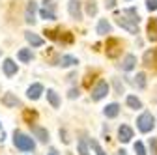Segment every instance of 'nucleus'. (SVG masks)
I'll list each match as a JSON object with an SVG mask.
<instances>
[{"instance_id":"obj_1","label":"nucleus","mask_w":157,"mask_h":155,"mask_svg":"<svg viewBox=\"0 0 157 155\" xmlns=\"http://www.w3.org/2000/svg\"><path fill=\"white\" fill-rule=\"evenodd\" d=\"M13 144H15L17 149H23V151H34V148H36L34 140L28 137V134L21 133V131L13 133Z\"/></svg>"},{"instance_id":"obj_29","label":"nucleus","mask_w":157,"mask_h":155,"mask_svg":"<svg viewBox=\"0 0 157 155\" xmlns=\"http://www.w3.org/2000/svg\"><path fill=\"white\" fill-rule=\"evenodd\" d=\"M90 146L94 148V151H95L97 155H107V153L103 151V148L99 146V142H97V140H90Z\"/></svg>"},{"instance_id":"obj_10","label":"nucleus","mask_w":157,"mask_h":155,"mask_svg":"<svg viewBox=\"0 0 157 155\" xmlns=\"http://www.w3.org/2000/svg\"><path fill=\"white\" fill-rule=\"evenodd\" d=\"M30 127H32L34 137H36L39 142H47V140H49V131H47V129L39 127V125H30Z\"/></svg>"},{"instance_id":"obj_7","label":"nucleus","mask_w":157,"mask_h":155,"mask_svg":"<svg viewBox=\"0 0 157 155\" xmlns=\"http://www.w3.org/2000/svg\"><path fill=\"white\" fill-rule=\"evenodd\" d=\"M36 11H37V4L34 2V0H30V2L26 4V9H25V21L28 25L36 23Z\"/></svg>"},{"instance_id":"obj_3","label":"nucleus","mask_w":157,"mask_h":155,"mask_svg":"<svg viewBox=\"0 0 157 155\" xmlns=\"http://www.w3.org/2000/svg\"><path fill=\"white\" fill-rule=\"evenodd\" d=\"M105 52L109 58H118L122 52V41L116 40V37H109L107 43H105Z\"/></svg>"},{"instance_id":"obj_5","label":"nucleus","mask_w":157,"mask_h":155,"mask_svg":"<svg viewBox=\"0 0 157 155\" xmlns=\"http://www.w3.org/2000/svg\"><path fill=\"white\" fill-rule=\"evenodd\" d=\"M116 23L120 25L122 28H125L129 34H139V26H136L133 21H129L125 15H118V17H116Z\"/></svg>"},{"instance_id":"obj_9","label":"nucleus","mask_w":157,"mask_h":155,"mask_svg":"<svg viewBox=\"0 0 157 155\" xmlns=\"http://www.w3.org/2000/svg\"><path fill=\"white\" fill-rule=\"evenodd\" d=\"M118 138H120V142H129L133 138V129L129 125H120V129H118Z\"/></svg>"},{"instance_id":"obj_31","label":"nucleus","mask_w":157,"mask_h":155,"mask_svg":"<svg viewBox=\"0 0 157 155\" xmlns=\"http://www.w3.org/2000/svg\"><path fill=\"white\" fill-rule=\"evenodd\" d=\"M58 40H60L62 43H73V36H71L69 32H64L60 37H58Z\"/></svg>"},{"instance_id":"obj_23","label":"nucleus","mask_w":157,"mask_h":155,"mask_svg":"<svg viewBox=\"0 0 157 155\" xmlns=\"http://www.w3.org/2000/svg\"><path fill=\"white\" fill-rule=\"evenodd\" d=\"M127 107L136 110V108H142V103H140L139 97H135V95H127Z\"/></svg>"},{"instance_id":"obj_14","label":"nucleus","mask_w":157,"mask_h":155,"mask_svg":"<svg viewBox=\"0 0 157 155\" xmlns=\"http://www.w3.org/2000/svg\"><path fill=\"white\" fill-rule=\"evenodd\" d=\"M25 37H26V41H28L32 47H41V45H43V40H41L37 34H34V32H25Z\"/></svg>"},{"instance_id":"obj_11","label":"nucleus","mask_w":157,"mask_h":155,"mask_svg":"<svg viewBox=\"0 0 157 155\" xmlns=\"http://www.w3.org/2000/svg\"><path fill=\"white\" fill-rule=\"evenodd\" d=\"M144 64L148 67H157V49H151V51L144 52Z\"/></svg>"},{"instance_id":"obj_8","label":"nucleus","mask_w":157,"mask_h":155,"mask_svg":"<svg viewBox=\"0 0 157 155\" xmlns=\"http://www.w3.org/2000/svg\"><path fill=\"white\" fill-rule=\"evenodd\" d=\"M41 93H43V86L39 84V82H36V84H32L28 90H26V95H28V99H39L41 97Z\"/></svg>"},{"instance_id":"obj_36","label":"nucleus","mask_w":157,"mask_h":155,"mask_svg":"<svg viewBox=\"0 0 157 155\" xmlns=\"http://www.w3.org/2000/svg\"><path fill=\"white\" fill-rule=\"evenodd\" d=\"M47 155H58V153H56V149H54V148H51V149H49V153H47Z\"/></svg>"},{"instance_id":"obj_34","label":"nucleus","mask_w":157,"mask_h":155,"mask_svg":"<svg viewBox=\"0 0 157 155\" xmlns=\"http://www.w3.org/2000/svg\"><path fill=\"white\" fill-rule=\"evenodd\" d=\"M105 4H107V8H109V9H112V8L116 6V0H107Z\"/></svg>"},{"instance_id":"obj_6","label":"nucleus","mask_w":157,"mask_h":155,"mask_svg":"<svg viewBox=\"0 0 157 155\" xmlns=\"http://www.w3.org/2000/svg\"><path fill=\"white\" fill-rule=\"evenodd\" d=\"M67 9H69V15L73 19H82V4L78 2V0H69L67 2Z\"/></svg>"},{"instance_id":"obj_12","label":"nucleus","mask_w":157,"mask_h":155,"mask_svg":"<svg viewBox=\"0 0 157 155\" xmlns=\"http://www.w3.org/2000/svg\"><path fill=\"white\" fill-rule=\"evenodd\" d=\"M2 69H4L6 77H13V75L17 73V64L11 60V58H6L4 64H2Z\"/></svg>"},{"instance_id":"obj_35","label":"nucleus","mask_w":157,"mask_h":155,"mask_svg":"<svg viewBox=\"0 0 157 155\" xmlns=\"http://www.w3.org/2000/svg\"><path fill=\"white\" fill-rule=\"evenodd\" d=\"M4 137H6V134H4V129H2V125H0V142L4 140Z\"/></svg>"},{"instance_id":"obj_17","label":"nucleus","mask_w":157,"mask_h":155,"mask_svg":"<svg viewBox=\"0 0 157 155\" xmlns=\"http://www.w3.org/2000/svg\"><path fill=\"white\" fill-rule=\"evenodd\" d=\"M135 64H136V56L135 54H127L124 58V62H122V69L124 71H131L135 67Z\"/></svg>"},{"instance_id":"obj_24","label":"nucleus","mask_w":157,"mask_h":155,"mask_svg":"<svg viewBox=\"0 0 157 155\" xmlns=\"http://www.w3.org/2000/svg\"><path fill=\"white\" fill-rule=\"evenodd\" d=\"M135 86L140 88V90L146 88V75L144 73H136V77H135Z\"/></svg>"},{"instance_id":"obj_37","label":"nucleus","mask_w":157,"mask_h":155,"mask_svg":"<svg viewBox=\"0 0 157 155\" xmlns=\"http://www.w3.org/2000/svg\"><path fill=\"white\" fill-rule=\"evenodd\" d=\"M0 54H2V51H0Z\"/></svg>"},{"instance_id":"obj_4","label":"nucleus","mask_w":157,"mask_h":155,"mask_svg":"<svg viewBox=\"0 0 157 155\" xmlns=\"http://www.w3.org/2000/svg\"><path fill=\"white\" fill-rule=\"evenodd\" d=\"M107 93H109V84L105 81H99L97 86L92 90V99L94 101H101L103 97H107Z\"/></svg>"},{"instance_id":"obj_21","label":"nucleus","mask_w":157,"mask_h":155,"mask_svg":"<svg viewBox=\"0 0 157 155\" xmlns=\"http://www.w3.org/2000/svg\"><path fill=\"white\" fill-rule=\"evenodd\" d=\"M17 58H19V60H21V62H32V58H34V54H32V51L30 49H21V51H19L17 52Z\"/></svg>"},{"instance_id":"obj_13","label":"nucleus","mask_w":157,"mask_h":155,"mask_svg":"<svg viewBox=\"0 0 157 155\" xmlns=\"http://www.w3.org/2000/svg\"><path fill=\"white\" fill-rule=\"evenodd\" d=\"M77 64H78V60L71 54H64L60 60H58V66L60 67H71V66H77Z\"/></svg>"},{"instance_id":"obj_19","label":"nucleus","mask_w":157,"mask_h":155,"mask_svg":"<svg viewBox=\"0 0 157 155\" xmlns=\"http://www.w3.org/2000/svg\"><path fill=\"white\" fill-rule=\"evenodd\" d=\"M110 32V23L107 21V19H101L99 23H97V34L99 36H107Z\"/></svg>"},{"instance_id":"obj_15","label":"nucleus","mask_w":157,"mask_h":155,"mask_svg":"<svg viewBox=\"0 0 157 155\" xmlns=\"http://www.w3.org/2000/svg\"><path fill=\"white\" fill-rule=\"evenodd\" d=\"M103 114L107 116V118H116V116L120 114V105H118V103H110V105H107L105 110H103Z\"/></svg>"},{"instance_id":"obj_30","label":"nucleus","mask_w":157,"mask_h":155,"mask_svg":"<svg viewBox=\"0 0 157 155\" xmlns=\"http://www.w3.org/2000/svg\"><path fill=\"white\" fill-rule=\"evenodd\" d=\"M135 153L136 155H146V148L142 142H135Z\"/></svg>"},{"instance_id":"obj_33","label":"nucleus","mask_w":157,"mask_h":155,"mask_svg":"<svg viewBox=\"0 0 157 155\" xmlns=\"http://www.w3.org/2000/svg\"><path fill=\"white\" fill-rule=\"evenodd\" d=\"M75 97H78V90L71 88V90H69V99H75Z\"/></svg>"},{"instance_id":"obj_16","label":"nucleus","mask_w":157,"mask_h":155,"mask_svg":"<svg viewBox=\"0 0 157 155\" xmlns=\"http://www.w3.org/2000/svg\"><path fill=\"white\" fill-rule=\"evenodd\" d=\"M148 37L151 41H157V17L150 19V23H148Z\"/></svg>"},{"instance_id":"obj_2","label":"nucleus","mask_w":157,"mask_h":155,"mask_svg":"<svg viewBox=\"0 0 157 155\" xmlns=\"http://www.w3.org/2000/svg\"><path fill=\"white\" fill-rule=\"evenodd\" d=\"M155 125V120H153V116L151 112H142L139 116V120H136V127H139L140 133H150Z\"/></svg>"},{"instance_id":"obj_18","label":"nucleus","mask_w":157,"mask_h":155,"mask_svg":"<svg viewBox=\"0 0 157 155\" xmlns=\"http://www.w3.org/2000/svg\"><path fill=\"white\" fill-rule=\"evenodd\" d=\"M2 105L4 107H17L19 105V99L15 97L13 93H4L2 95Z\"/></svg>"},{"instance_id":"obj_25","label":"nucleus","mask_w":157,"mask_h":155,"mask_svg":"<svg viewBox=\"0 0 157 155\" xmlns=\"http://www.w3.org/2000/svg\"><path fill=\"white\" fill-rule=\"evenodd\" d=\"M39 15H41V19H45V21H56V13H54L52 9L43 8L41 11H39Z\"/></svg>"},{"instance_id":"obj_26","label":"nucleus","mask_w":157,"mask_h":155,"mask_svg":"<svg viewBox=\"0 0 157 155\" xmlns=\"http://www.w3.org/2000/svg\"><path fill=\"white\" fill-rule=\"evenodd\" d=\"M77 149H78V155H90V153H88V146H86V140H84V138L78 140Z\"/></svg>"},{"instance_id":"obj_32","label":"nucleus","mask_w":157,"mask_h":155,"mask_svg":"<svg viewBox=\"0 0 157 155\" xmlns=\"http://www.w3.org/2000/svg\"><path fill=\"white\" fill-rule=\"evenodd\" d=\"M146 8L150 11H157V0H146Z\"/></svg>"},{"instance_id":"obj_28","label":"nucleus","mask_w":157,"mask_h":155,"mask_svg":"<svg viewBox=\"0 0 157 155\" xmlns=\"http://www.w3.org/2000/svg\"><path fill=\"white\" fill-rule=\"evenodd\" d=\"M86 13L92 17V15H95L97 13V4L95 2H92V0H90V2H86Z\"/></svg>"},{"instance_id":"obj_22","label":"nucleus","mask_w":157,"mask_h":155,"mask_svg":"<svg viewBox=\"0 0 157 155\" xmlns=\"http://www.w3.org/2000/svg\"><path fill=\"white\" fill-rule=\"evenodd\" d=\"M47 99H49V103H51L54 108L60 107V97H58V93H56L54 90H47Z\"/></svg>"},{"instance_id":"obj_20","label":"nucleus","mask_w":157,"mask_h":155,"mask_svg":"<svg viewBox=\"0 0 157 155\" xmlns=\"http://www.w3.org/2000/svg\"><path fill=\"white\" fill-rule=\"evenodd\" d=\"M122 15H125L129 21H133L135 25H139V21H140V19H139V13H136V9H135V8H127V9H124V11H122Z\"/></svg>"},{"instance_id":"obj_27","label":"nucleus","mask_w":157,"mask_h":155,"mask_svg":"<svg viewBox=\"0 0 157 155\" xmlns=\"http://www.w3.org/2000/svg\"><path fill=\"white\" fill-rule=\"evenodd\" d=\"M23 116H25V120L28 122V125H34V120L37 118V114H36L34 110H25V114H23Z\"/></svg>"}]
</instances>
